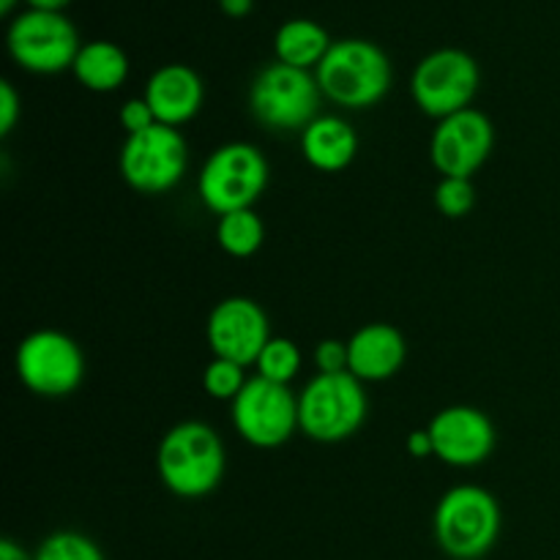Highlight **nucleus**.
<instances>
[{
    "label": "nucleus",
    "instance_id": "29",
    "mask_svg": "<svg viewBox=\"0 0 560 560\" xmlns=\"http://www.w3.org/2000/svg\"><path fill=\"white\" fill-rule=\"evenodd\" d=\"M252 5H255V0H219V9L228 16H235V20L249 14Z\"/></svg>",
    "mask_w": 560,
    "mask_h": 560
},
{
    "label": "nucleus",
    "instance_id": "32",
    "mask_svg": "<svg viewBox=\"0 0 560 560\" xmlns=\"http://www.w3.org/2000/svg\"><path fill=\"white\" fill-rule=\"evenodd\" d=\"M16 5V0H0V14H11V9Z\"/></svg>",
    "mask_w": 560,
    "mask_h": 560
},
{
    "label": "nucleus",
    "instance_id": "5",
    "mask_svg": "<svg viewBox=\"0 0 560 560\" xmlns=\"http://www.w3.org/2000/svg\"><path fill=\"white\" fill-rule=\"evenodd\" d=\"M320 96V85L312 71L273 60L252 80L249 109L266 129L304 131L317 118Z\"/></svg>",
    "mask_w": 560,
    "mask_h": 560
},
{
    "label": "nucleus",
    "instance_id": "11",
    "mask_svg": "<svg viewBox=\"0 0 560 560\" xmlns=\"http://www.w3.org/2000/svg\"><path fill=\"white\" fill-rule=\"evenodd\" d=\"M233 427L249 446L279 448L299 427V397L282 383L255 375L233 399Z\"/></svg>",
    "mask_w": 560,
    "mask_h": 560
},
{
    "label": "nucleus",
    "instance_id": "27",
    "mask_svg": "<svg viewBox=\"0 0 560 560\" xmlns=\"http://www.w3.org/2000/svg\"><path fill=\"white\" fill-rule=\"evenodd\" d=\"M20 93H16V88L9 80H3L0 82V135H11V129L20 120Z\"/></svg>",
    "mask_w": 560,
    "mask_h": 560
},
{
    "label": "nucleus",
    "instance_id": "18",
    "mask_svg": "<svg viewBox=\"0 0 560 560\" xmlns=\"http://www.w3.org/2000/svg\"><path fill=\"white\" fill-rule=\"evenodd\" d=\"M71 71H74L77 82L88 91L113 93L129 77V58L118 44L96 38V42L82 44Z\"/></svg>",
    "mask_w": 560,
    "mask_h": 560
},
{
    "label": "nucleus",
    "instance_id": "9",
    "mask_svg": "<svg viewBox=\"0 0 560 560\" xmlns=\"http://www.w3.org/2000/svg\"><path fill=\"white\" fill-rule=\"evenodd\" d=\"M186 167L189 151L184 135L164 124L126 137L118 156L120 178L140 195H164L184 180Z\"/></svg>",
    "mask_w": 560,
    "mask_h": 560
},
{
    "label": "nucleus",
    "instance_id": "26",
    "mask_svg": "<svg viewBox=\"0 0 560 560\" xmlns=\"http://www.w3.org/2000/svg\"><path fill=\"white\" fill-rule=\"evenodd\" d=\"M118 120H120V126H124L126 137H131V135H140V131L151 129V126L156 124V115H153V109L148 107L145 98H129V102L120 107Z\"/></svg>",
    "mask_w": 560,
    "mask_h": 560
},
{
    "label": "nucleus",
    "instance_id": "12",
    "mask_svg": "<svg viewBox=\"0 0 560 560\" xmlns=\"http://www.w3.org/2000/svg\"><path fill=\"white\" fill-rule=\"evenodd\" d=\"M495 145V129L492 120L481 109H463L448 118L438 120V129L432 131L430 159L432 167L443 178H474L481 164L490 159Z\"/></svg>",
    "mask_w": 560,
    "mask_h": 560
},
{
    "label": "nucleus",
    "instance_id": "19",
    "mask_svg": "<svg viewBox=\"0 0 560 560\" xmlns=\"http://www.w3.org/2000/svg\"><path fill=\"white\" fill-rule=\"evenodd\" d=\"M331 36L326 27L306 16H295L279 25L273 36V52L279 63L295 66V69H317L326 52L331 49Z\"/></svg>",
    "mask_w": 560,
    "mask_h": 560
},
{
    "label": "nucleus",
    "instance_id": "31",
    "mask_svg": "<svg viewBox=\"0 0 560 560\" xmlns=\"http://www.w3.org/2000/svg\"><path fill=\"white\" fill-rule=\"evenodd\" d=\"M25 3L38 11H63L71 0H25Z\"/></svg>",
    "mask_w": 560,
    "mask_h": 560
},
{
    "label": "nucleus",
    "instance_id": "14",
    "mask_svg": "<svg viewBox=\"0 0 560 560\" xmlns=\"http://www.w3.org/2000/svg\"><path fill=\"white\" fill-rule=\"evenodd\" d=\"M427 430L432 435L435 457L452 468H476L490 459L495 448V427L490 416L470 405L443 408Z\"/></svg>",
    "mask_w": 560,
    "mask_h": 560
},
{
    "label": "nucleus",
    "instance_id": "22",
    "mask_svg": "<svg viewBox=\"0 0 560 560\" xmlns=\"http://www.w3.org/2000/svg\"><path fill=\"white\" fill-rule=\"evenodd\" d=\"M33 560H107L104 558L102 547L85 534L77 530H58L49 534L47 539L38 545Z\"/></svg>",
    "mask_w": 560,
    "mask_h": 560
},
{
    "label": "nucleus",
    "instance_id": "25",
    "mask_svg": "<svg viewBox=\"0 0 560 560\" xmlns=\"http://www.w3.org/2000/svg\"><path fill=\"white\" fill-rule=\"evenodd\" d=\"M348 342L323 339L315 348L317 375H339V372H348Z\"/></svg>",
    "mask_w": 560,
    "mask_h": 560
},
{
    "label": "nucleus",
    "instance_id": "8",
    "mask_svg": "<svg viewBox=\"0 0 560 560\" xmlns=\"http://www.w3.org/2000/svg\"><path fill=\"white\" fill-rule=\"evenodd\" d=\"M9 55L20 69L33 74H60L71 69L80 52L77 27L63 11L27 9L14 16L5 33Z\"/></svg>",
    "mask_w": 560,
    "mask_h": 560
},
{
    "label": "nucleus",
    "instance_id": "15",
    "mask_svg": "<svg viewBox=\"0 0 560 560\" xmlns=\"http://www.w3.org/2000/svg\"><path fill=\"white\" fill-rule=\"evenodd\" d=\"M142 98L156 115V124L178 129L200 113L206 88H202L200 74L191 66L167 63L148 77Z\"/></svg>",
    "mask_w": 560,
    "mask_h": 560
},
{
    "label": "nucleus",
    "instance_id": "17",
    "mask_svg": "<svg viewBox=\"0 0 560 560\" xmlns=\"http://www.w3.org/2000/svg\"><path fill=\"white\" fill-rule=\"evenodd\" d=\"M301 153L317 173H342L359 153V137L339 115H317L301 131Z\"/></svg>",
    "mask_w": 560,
    "mask_h": 560
},
{
    "label": "nucleus",
    "instance_id": "2",
    "mask_svg": "<svg viewBox=\"0 0 560 560\" xmlns=\"http://www.w3.org/2000/svg\"><path fill=\"white\" fill-rule=\"evenodd\" d=\"M326 98L348 109H366L383 102L394 80L388 55L366 38H339L315 69Z\"/></svg>",
    "mask_w": 560,
    "mask_h": 560
},
{
    "label": "nucleus",
    "instance_id": "1",
    "mask_svg": "<svg viewBox=\"0 0 560 560\" xmlns=\"http://www.w3.org/2000/svg\"><path fill=\"white\" fill-rule=\"evenodd\" d=\"M224 465L222 438L202 421H180L159 443L156 468L162 485L186 501L211 495L222 485Z\"/></svg>",
    "mask_w": 560,
    "mask_h": 560
},
{
    "label": "nucleus",
    "instance_id": "7",
    "mask_svg": "<svg viewBox=\"0 0 560 560\" xmlns=\"http://www.w3.org/2000/svg\"><path fill=\"white\" fill-rule=\"evenodd\" d=\"M481 85V69L465 49L443 47L424 55L410 77V93L419 109L443 120L470 107Z\"/></svg>",
    "mask_w": 560,
    "mask_h": 560
},
{
    "label": "nucleus",
    "instance_id": "16",
    "mask_svg": "<svg viewBox=\"0 0 560 560\" xmlns=\"http://www.w3.org/2000/svg\"><path fill=\"white\" fill-rule=\"evenodd\" d=\"M405 337L388 323L361 326L348 339V372L361 383H381L397 375L405 364Z\"/></svg>",
    "mask_w": 560,
    "mask_h": 560
},
{
    "label": "nucleus",
    "instance_id": "13",
    "mask_svg": "<svg viewBox=\"0 0 560 560\" xmlns=\"http://www.w3.org/2000/svg\"><path fill=\"white\" fill-rule=\"evenodd\" d=\"M206 339L213 359H228L241 366L257 364L262 348L271 339L268 315L257 301L246 295L224 299L208 315Z\"/></svg>",
    "mask_w": 560,
    "mask_h": 560
},
{
    "label": "nucleus",
    "instance_id": "4",
    "mask_svg": "<svg viewBox=\"0 0 560 560\" xmlns=\"http://www.w3.org/2000/svg\"><path fill=\"white\" fill-rule=\"evenodd\" d=\"M370 399L350 372L315 375L299 397V427L317 443H342L364 427Z\"/></svg>",
    "mask_w": 560,
    "mask_h": 560
},
{
    "label": "nucleus",
    "instance_id": "6",
    "mask_svg": "<svg viewBox=\"0 0 560 560\" xmlns=\"http://www.w3.org/2000/svg\"><path fill=\"white\" fill-rule=\"evenodd\" d=\"M268 186V162L252 142H228L206 159L200 170V200L217 217L244 211Z\"/></svg>",
    "mask_w": 560,
    "mask_h": 560
},
{
    "label": "nucleus",
    "instance_id": "10",
    "mask_svg": "<svg viewBox=\"0 0 560 560\" xmlns=\"http://www.w3.org/2000/svg\"><path fill=\"white\" fill-rule=\"evenodd\" d=\"M14 366L25 388L47 399L69 397L85 377V355L80 345L55 328L27 334L16 348Z\"/></svg>",
    "mask_w": 560,
    "mask_h": 560
},
{
    "label": "nucleus",
    "instance_id": "23",
    "mask_svg": "<svg viewBox=\"0 0 560 560\" xmlns=\"http://www.w3.org/2000/svg\"><path fill=\"white\" fill-rule=\"evenodd\" d=\"M246 366L235 364L228 359H213L211 364L202 372V388L211 399H222V402H233L241 394V388L246 386Z\"/></svg>",
    "mask_w": 560,
    "mask_h": 560
},
{
    "label": "nucleus",
    "instance_id": "28",
    "mask_svg": "<svg viewBox=\"0 0 560 560\" xmlns=\"http://www.w3.org/2000/svg\"><path fill=\"white\" fill-rule=\"evenodd\" d=\"M408 454L416 459H424L435 454V446H432L430 430H416L408 435Z\"/></svg>",
    "mask_w": 560,
    "mask_h": 560
},
{
    "label": "nucleus",
    "instance_id": "20",
    "mask_svg": "<svg viewBox=\"0 0 560 560\" xmlns=\"http://www.w3.org/2000/svg\"><path fill=\"white\" fill-rule=\"evenodd\" d=\"M217 241L222 246V252L244 260V257H252L260 249L262 241H266V228H262V219L252 208H244V211L219 217Z\"/></svg>",
    "mask_w": 560,
    "mask_h": 560
},
{
    "label": "nucleus",
    "instance_id": "24",
    "mask_svg": "<svg viewBox=\"0 0 560 560\" xmlns=\"http://www.w3.org/2000/svg\"><path fill=\"white\" fill-rule=\"evenodd\" d=\"M435 206L448 219L468 217L476 206V189L470 178H441V184L435 186Z\"/></svg>",
    "mask_w": 560,
    "mask_h": 560
},
{
    "label": "nucleus",
    "instance_id": "21",
    "mask_svg": "<svg viewBox=\"0 0 560 560\" xmlns=\"http://www.w3.org/2000/svg\"><path fill=\"white\" fill-rule=\"evenodd\" d=\"M257 375L266 377V381L282 383L288 386L301 370V350L293 339H282V337H271L268 345L262 348L260 359H257Z\"/></svg>",
    "mask_w": 560,
    "mask_h": 560
},
{
    "label": "nucleus",
    "instance_id": "3",
    "mask_svg": "<svg viewBox=\"0 0 560 560\" xmlns=\"http://www.w3.org/2000/svg\"><path fill=\"white\" fill-rule=\"evenodd\" d=\"M501 525L503 517L495 495L476 485L452 487L438 501L432 517L438 547L454 560L485 558L495 547Z\"/></svg>",
    "mask_w": 560,
    "mask_h": 560
},
{
    "label": "nucleus",
    "instance_id": "30",
    "mask_svg": "<svg viewBox=\"0 0 560 560\" xmlns=\"http://www.w3.org/2000/svg\"><path fill=\"white\" fill-rule=\"evenodd\" d=\"M0 560H33L14 539L0 541Z\"/></svg>",
    "mask_w": 560,
    "mask_h": 560
}]
</instances>
